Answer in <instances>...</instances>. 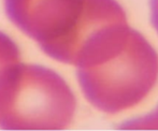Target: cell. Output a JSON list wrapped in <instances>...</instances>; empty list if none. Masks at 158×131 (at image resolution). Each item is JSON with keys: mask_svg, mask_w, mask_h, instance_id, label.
Masks as SVG:
<instances>
[{"mask_svg": "<svg viewBox=\"0 0 158 131\" xmlns=\"http://www.w3.org/2000/svg\"><path fill=\"white\" fill-rule=\"evenodd\" d=\"M17 65L0 76V112L15 110L23 121L35 124L33 129H63L74 115L75 98L67 83L53 72L43 84L21 86ZM16 114V115H17Z\"/></svg>", "mask_w": 158, "mask_h": 131, "instance_id": "2", "label": "cell"}, {"mask_svg": "<svg viewBox=\"0 0 158 131\" xmlns=\"http://www.w3.org/2000/svg\"><path fill=\"white\" fill-rule=\"evenodd\" d=\"M16 54H17V53H14V54H11L10 56H9V55H6V56L2 57V58L0 59V76H1L2 73H3L6 69L10 68L11 66H13V63H12V65H10V66L8 65V63H9V58H12V57H17Z\"/></svg>", "mask_w": 158, "mask_h": 131, "instance_id": "5", "label": "cell"}, {"mask_svg": "<svg viewBox=\"0 0 158 131\" xmlns=\"http://www.w3.org/2000/svg\"><path fill=\"white\" fill-rule=\"evenodd\" d=\"M85 98L96 108L116 114L139 104L158 81V54L131 28L124 44L94 66L77 68Z\"/></svg>", "mask_w": 158, "mask_h": 131, "instance_id": "1", "label": "cell"}, {"mask_svg": "<svg viewBox=\"0 0 158 131\" xmlns=\"http://www.w3.org/2000/svg\"><path fill=\"white\" fill-rule=\"evenodd\" d=\"M118 129H157L158 130V105L148 115L125 121Z\"/></svg>", "mask_w": 158, "mask_h": 131, "instance_id": "3", "label": "cell"}, {"mask_svg": "<svg viewBox=\"0 0 158 131\" xmlns=\"http://www.w3.org/2000/svg\"><path fill=\"white\" fill-rule=\"evenodd\" d=\"M151 23L158 32V0H150Z\"/></svg>", "mask_w": 158, "mask_h": 131, "instance_id": "4", "label": "cell"}]
</instances>
